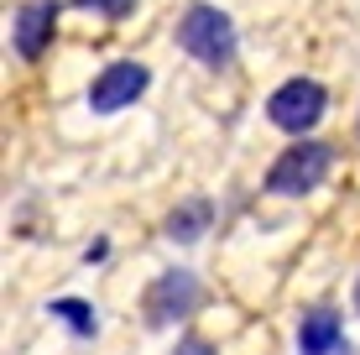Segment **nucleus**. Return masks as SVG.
<instances>
[{"label":"nucleus","instance_id":"4","mask_svg":"<svg viewBox=\"0 0 360 355\" xmlns=\"http://www.w3.org/2000/svg\"><path fill=\"white\" fill-rule=\"evenodd\" d=\"M141 309H146V324H152V329L183 324L198 309V277L193 272H162L152 288H146Z\"/></svg>","mask_w":360,"mask_h":355},{"label":"nucleus","instance_id":"9","mask_svg":"<svg viewBox=\"0 0 360 355\" xmlns=\"http://www.w3.org/2000/svg\"><path fill=\"white\" fill-rule=\"evenodd\" d=\"M47 314H53V319H63L79 340H94V329H99L94 309H89L84 298H53V303H47Z\"/></svg>","mask_w":360,"mask_h":355},{"label":"nucleus","instance_id":"1","mask_svg":"<svg viewBox=\"0 0 360 355\" xmlns=\"http://www.w3.org/2000/svg\"><path fill=\"white\" fill-rule=\"evenodd\" d=\"M178 42L188 47V58L219 68V63H230V53H235V27H230V16L219 6H188V16L178 21Z\"/></svg>","mask_w":360,"mask_h":355},{"label":"nucleus","instance_id":"5","mask_svg":"<svg viewBox=\"0 0 360 355\" xmlns=\"http://www.w3.org/2000/svg\"><path fill=\"white\" fill-rule=\"evenodd\" d=\"M146 73L141 63H115V68H105L94 79V89H89V105L99 110V115H115V110H126L141 100V89H146Z\"/></svg>","mask_w":360,"mask_h":355},{"label":"nucleus","instance_id":"8","mask_svg":"<svg viewBox=\"0 0 360 355\" xmlns=\"http://www.w3.org/2000/svg\"><path fill=\"white\" fill-rule=\"evenodd\" d=\"M209 219H214V204L209 199H188V204H178V209L167 214V240H178V246H193L198 235L209 230Z\"/></svg>","mask_w":360,"mask_h":355},{"label":"nucleus","instance_id":"7","mask_svg":"<svg viewBox=\"0 0 360 355\" xmlns=\"http://www.w3.org/2000/svg\"><path fill=\"white\" fill-rule=\"evenodd\" d=\"M345 345V329L334 309H308L303 324H297V355H334Z\"/></svg>","mask_w":360,"mask_h":355},{"label":"nucleus","instance_id":"11","mask_svg":"<svg viewBox=\"0 0 360 355\" xmlns=\"http://www.w3.org/2000/svg\"><path fill=\"white\" fill-rule=\"evenodd\" d=\"M172 355H214V345H209L204 335H183V340H178V350H172Z\"/></svg>","mask_w":360,"mask_h":355},{"label":"nucleus","instance_id":"10","mask_svg":"<svg viewBox=\"0 0 360 355\" xmlns=\"http://www.w3.org/2000/svg\"><path fill=\"white\" fill-rule=\"evenodd\" d=\"M79 6L105 11V16H131V11H136V0H79Z\"/></svg>","mask_w":360,"mask_h":355},{"label":"nucleus","instance_id":"6","mask_svg":"<svg viewBox=\"0 0 360 355\" xmlns=\"http://www.w3.org/2000/svg\"><path fill=\"white\" fill-rule=\"evenodd\" d=\"M58 32V0H32V6L16 11V53L21 58H42L53 47Z\"/></svg>","mask_w":360,"mask_h":355},{"label":"nucleus","instance_id":"2","mask_svg":"<svg viewBox=\"0 0 360 355\" xmlns=\"http://www.w3.org/2000/svg\"><path fill=\"white\" fill-rule=\"evenodd\" d=\"M329 173V146L324 141H292L288 152L271 162L266 173V188L282 193V199H303V193H314L319 183Z\"/></svg>","mask_w":360,"mask_h":355},{"label":"nucleus","instance_id":"12","mask_svg":"<svg viewBox=\"0 0 360 355\" xmlns=\"http://www.w3.org/2000/svg\"><path fill=\"white\" fill-rule=\"evenodd\" d=\"M105 256H110V240H94V246L84 251V262H105Z\"/></svg>","mask_w":360,"mask_h":355},{"label":"nucleus","instance_id":"13","mask_svg":"<svg viewBox=\"0 0 360 355\" xmlns=\"http://www.w3.org/2000/svg\"><path fill=\"white\" fill-rule=\"evenodd\" d=\"M355 309H360V283H355Z\"/></svg>","mask_w":360,"mask_h":355},{"label":"nucleus","instance_id":"3","mask_svg":"<svg viewBox=\"0 0 360 355\" xmlns=\"http://www.w3.org/2000/svg\"><path fill=\"white\" fill-rule=\"evenodd\" d=\"M324 105H329L324 84H314V79H288L277 94H271L266 115H271V126H277V131L303 136V131H314L319 120H324Z\"/></svg>","mask_w":360,"mask_h":355}]
</instances>
